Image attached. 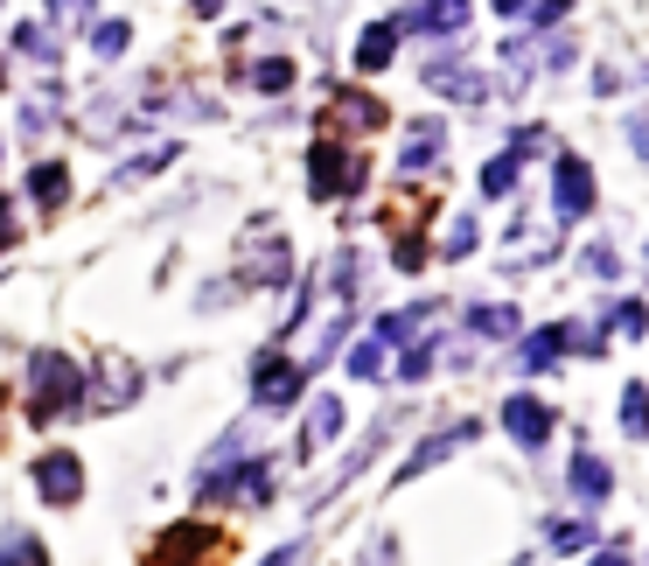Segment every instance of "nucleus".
Instances as JSON below:
<instances>
[{
    "mask_svg": "<svg viewBox=\"0 0 649 566\" xmlns=\"http://www.w3.org/2000/svg\"><path fill=\"white\" fill-rule=\"evenodd\" d=\"M252 85H258V91H287V85H294V64H287V57L252 64Z\"/></svg>",
    "mask_w": 649,
    "mask_h": 566,
    "instance_id": "obj_23",
    "label": "nucleus"
},
{
    "mask_svg": "<svg viewBox=\"0 0 649 566\" xmlns=\"http://www.w3.org/2000/svg\"><path fill=\"white\" fill-rule=\"evenodd\" d=\"M63 189H70V168H63V162H42V168H36V203H42V211H57Z\"/></svg>",
    "mask_w": 649,
    "mask_h": 566,
    "instance_id": "obj_18",
    "label": "nucleus"
},
{
    "mask_svg": "<svg viewBox=\"0 0 649 566\" xmlns=\"http://www.w3.org/2000/svg\"><path fill=\"white\" fill-rule=\"evenodd\" d=\"M307 175H315L307 189L328 203V196H350V189L363 183V162H356V154H343L335 140H315V154H307Z\"/></svg>",
    "mask_w": 649,
    "mask_h": 566,
    "instance_id": "obj_5",
    "label": "nucleus"
},
{
    "mask_svg": "<svg viewBox=\"0 0 649 566\" xmlns=\"http://www.w3.org/2000/svg\"><path fill=\"white\" fill-rule=\"evenodd\" d=\"M601 329H614V336H649V308L642 301H614Z\"/></svg>",
    "mask_w": 649,
    "mask_h": 566,
    "instance_id": "obj_17",
    "label": "nucleus"
},
{
    "mask_svg": "<svg viewBox=\"0 0 649 566\" xmlns=\"http://www.w3.org/2000/svg\"><path fill=\"white\" fill-rule=\"evenodd\" d=\"M70 8H77V0H49V14H57V21H63V14H70Z\"/></svg>",
    "mask_w": 649,
    "mask_h": 566,
    "instance_id": "obj_32",
    "label": "nucleus"
},
{
    "mask_svg": "<svg viewBox=\"0 0 649 566\" xmlns=\"http://www.w3.org/2000/svg\"><path fill=\"white\" fill-rule=\"evenodd\" d=\"M426 371H433V343H412V350L399 357V378L412 384V378H426Z\"/></svg>",
    "mask_w": 649,
    "mask_h": 566,
    "instance_id": "obj_25",
    "label": "nucleus"
},
{
    "mask_svg": "<svg viewBox=\"0 0 649 566\" xmlns=\"http://www.w3.org/2000/svg\"><path fill=\"white\" fill-rule=\"evenodd\" d=\"M475 336H517V308H475Z\"/></svg>",
    "mask_w": 649,
    "mask_h": 566,
    "instance_id": "obj_22",
    "label": "nucleus"
},
{
    "mask_svg": "<svg viewBox=\"0 0 649 566\" xmlns=\"http://www.w3.org/2000/svg\"><path fill=\"white\" fill-rule=\"evenodd\" d=\"M552 546H559V553H587V546H593V518H566V525H552Z\"/></svg>",
    "mask_w": 649,
    "mask_h": 566,
    "instance_id": "obj_21",
    "label": "nucleus"
},
{
    "mask_svg": "<svg viewBox=\"0 0 649 566\" xmlns=\"http://www.w3.org/2000/svg\"><path fill=\"white\" fill-rule=\"evenodd\" d=\"M224 8V0H196V14H217Z\"/></svg>",
    "mask_w": 649,
    "mask_h": 566,
    "instance_id": "obj_34",
    "label": "nucleus"
},
{
    "mask_svg": "<svg viewBox=\"0 0 649 566\" xmlns=\"http://www.w3.org/2000/svg\"><path fill=\"white\" fill-rule=\"evenodd\" d=\"M426 85H433L440 98H461V106H482V98H489V77L461 70V64H440V70H426Z\"/></svg>",
    "mask_w": 649,
    "mask_h": 566,
    "instance_id": "obj_10",
    "label": "nucleus"
},
{
    "mask_svg": "<svg viewBox=\"0 0 649 566\" xmlns=\"http://www.w3.org/2000/svg\"><path fill=\"white\" fill-rule=\"evenodd\" d=\"M328 119L350 126V134H377V126H384V106H377V98H363V91H335Z\"/></svg>",
    "mask_w": 649,
    "mask_h": 566,
    "instance_id": "obj_11",
    "label": "nucleus"
},
{
    "mask_svg": "<svg viewBox=\"0 0 649 566\" xmlns=\"http://www.w3.org/2000/svg\"><path fill=\"white\" fill-rule=\"evenodd\" d=\"M503 433H510L524 455H538V448L559 433V413H552L538 392H517V399H503Z\"/></svg>",
    "mask_w": 649,
    "mask_h": 566,
    "instance_id": "obj_2",
    "label": "nucleus"
},
{
    "mask_svg": "<svg viewBox=\"0 0 649 566\" xmlns=\"http://www.w3.org/2000/svg\"><path fill=\"white\" fill-rule=\"evenodd\" d=\"M36 482H42L49 504H77V497H85V469H77V455H42L36 461Z\"/></svg>",
    "mask_w": 649,
    "mask_h": 566,
    "instance_id": "obj_7",
    "label": "nucleus"
},
{
    "mask_svg": "<svg viewBox=\"0 0 649 566\" xmlns=\"http://www.w3.org/2000/svg\"><path fill=\"white\" fill-rule=\"evenodd\" d=\"M587 273H601V280H608V273H614V252H608V245H593V252H587Z\"/></svg>",
    "mask_w": 649,
    "mask_h": 566,
    "instance_id": "obj_28",
    "label": "nucleus"
},
{
    "mask_svg": "<svg viewBox=\"0 0 649 566\" xmlns=\"http://www.w3.org/2000/svg\"><path fill=\"white\" fill-rule=\"evenodd\" d=\"M91 42H98V57H119V49L134 42V29H126V21H106V29H98Z\"/></svg>",
    "mask_w": 649,
    "mask_h": 566,
    "instance_id": "obj_26",
    "label": "nucleus"
},
{
    "mask_svg": "<svg viewBox=\"0 0 649 566\" xmlns=\"http://www.w3.org/2000/svg\"><path fill=\"white\" fill-rule=\"evenodd\" d=\"M517 168H524V154H517V147L496 154V162L482 168V196H510V189H517Z\"/></svg>",
    "mask_w": 649,
    "mask_h": 566,
    "instance_id": "obj_16",
    "label": "nucleus"
},
{
    "mask_svg": "<svg viewBox=\"0 0 649 566\" xmlns=\"http://www.w3.org/2000/svg\"><path fill=\"white\" fill-rule=\"evenodd\" d=\"M629 147H636L642 162H649V119H629Z\"/></svg>",
    "mask_w": 649,
    "mask_h": 566,
    "instance_id": "obj_29",
    "label": "nucleus"
},
{
    "mask_svg": "<svg viewBox=\"0 0 649 566\" xmlns=\"http://www.w3.org/2000/svg\"><path fill=\"white\" fill-rule=\"evenodd\" d=\"M440 252H448V260H469V252H475V217H454V231H448Z\"/></svg>",
    "mask_w": 649,
    "mask_h": 566,
    "instance_id": "obj_24",
    "label": "nucleus"
},
{
    "mask_svg": "<svg viewBox=\"0 0 649 566\" xmlns=\"http://www.w3.org/2000/svg\"><path fill=\"white\" fill-rule=\"evenodd\" d=\"M0 566H49V553L36 546L29 531H8V538H0Z\"/></svg>",
    "mask_w": 649,
    "mask_h": 566,
    "instance_id": "obj_19",
    "label": "nucleus"
},
{
    "mask_svg": "<svg viewBox=\"0 0 649 566\" xmlns=\"http://www.w3.org/2000/svg\"><path fill=\"white\" fill-rule=\"evenodd\" d=\"M0 399H8V384H0Z\"/></svg>",
    "mask_w": 649,
    "mask_h": 566,
    "instance_id": "obj_35",
    "label": "nucleus"
},
{
    "mask_svg": "<svg viewBox=\"0 0 649 566\" xmlns=\"http://www.w3.org/2000/svg\"><path fill=\"white\" fill-rule=\"evenodd\" d=\"M350 378H384V336H363L350 350Z\"/></svg>",
    "mask_w": 649,
    "mask_h": 566,
    "instance_id": "obj_20",
    "label": "nucleus"
},
{
    "mask_svg": "<svg viewBox=\"0 0 649 566\" xmlns=\"http://www.w3.org/2000/svg\"><path fill=\"white\" fill-rule=\"evenodd\" d=\"M566 482H573V497H580L587 510H601V504L614 497V469H608V461L593 455V448H580V455H573V476H566Z\"/></svg>",
    "mask_w": 649,
    "mask_h": 566,
    "instance_id": "obj_6",
    "label": "nucleus"
},
{
    "mask_svg": "<svg viewBox=\"0 0 649 566\" xmlns=\"http://www.w3.org/2000/svg\"><path fill=\"white\" fill-rule=\"evenodd\" d=\"M392 49H399V21H377V29H363V42H356V70H384V64H392Z\"/></svg>",
    "mask_w": 649,
    "mask_h": 566,
    "instance_id": "obj_14",
    "label": "nucleus"
},
{
    "mask_svg": "<svg viewBox=\"0 0 649 566\" xmlns=\"http://www.w3.org/2000/svg\"><path fill=\"white\" fill-rule=\"evenodd\" d=\"M496 14H524V0H496Z\"/></svg>",
    "mask_w": 649,
    "mask_h": 566,
    "instance_id": "obj_33",
    "label": "nucleus"
},
{
    "mask_svg": "<svg viewBox=\"0 0 649 566\" xmlns=\"http://www.w3.org/2000/svg\"><path fill=\"white\" fill-rule=\"evenodd\" d=\"M0 245H14V211L0 203Z\"/></svg>",
    "mask_w": 649,
    "mask_h": 566,
    "instance_id": "obj_31",
    "label": "nucleus"
},
{
    "mask_svg": "<svg viewBox=\"0 0 649 566\" xmlns=\"http://www.w3.org/2000/svg\"><path fill=\"white\" fill-rule=\"evenodd\" d=\"M363 566H371V559H363Z\"/></svg>",
    "mask_w": 649,
    "mask_h": 566,
    "instance_id": "obj_36",
    "label": "nucleus"
},
{
    "mask_svg": "<svg viewBox=\"0 0 649 566\" xmlns=\"http://www.w3.org/2000/svg\"><path fill=\"white\" fill-rule=\"evenodd\" d=\"M566 14H573V0H544V8H538L531 21H538V29H559V21H566Z\"/></svg>",
    "mask_w": 649,
    "mask_h": 566,
    "instance_id": "obj_27",
    "label": "nucleus"
},
{
    "mask_svg": "<svg viewBox=\"0 0 649 566\" xmlns=\"http://www.w3.org/2000/svg\"><path fill=\"white\" fill-rule=\"evenodd\" d=\"M475 420H461V427H448V433H433V441H420V448H412V461H405V469H399V482H412V476H420V469H433V461L440 455H454L461 441H475Z\"/></svg>",
    "mask_w": 649,
    "mask_h": 566,
    "instance_id": "obj_9",
    "label": "nucleus"
},
{
    "mask_svg": "<svg viewBox=\"0 0 649 566\" xmlns=\"http://www.w3.org/2000/svg\"><path fill=\"white\" fill-rule=\"evenodd\" d=\"M587 566H636V559H629V553H621V546H608V553H593Z\"/></svg>",
    "mask_w": 649,
    "mask_h": 566,
    "instance_id": "obj_30",
    "label": "nucleus"
},
{
    "mask_svg": "<svg viewBox=\"0 0 649 566\" xmlns=\"http://www.w3.org/2000/svg\"><path fill=\"white\" fill-rule=\"evenodd\" d=\"M335 433H343V399H315V413L301 427V455H322Z\"/></svg>",
    "mask_w": 649,
    "mask_h": 566,
    "instance_id": "obj_12",
    "label": "nucleus"
},
{
    "mask_svg": "<svg viewBox=\"0 0 649 566\" xmlns=\"http://www.w3.org/2000/svg\"><path fill=\"white\" fill-rule=\"evenodd\" d=\"M77 406V364L63 350H42L36 357V392H29V420H57Z\"/></svg>",
    "mask_w": 649,
    "mask_h": 566,
    "instance_id": "obj_1",
    "label": "nucleus"
},
{
    "mask_svg": "<svg viewBox=\"0 0 649 566\" xmlns=\"http://www.w3.org/2000/svg\"><path fill=\"white\" fill-rule=\"evenodd\" d=\"M440 147H448V126H440V119H420V126L405 134V147H399V175L433 168V162H440Z\"/></svg>",
    "mask_w": 649,
    "mask_h": 566,
    "instance_id": "obj_8",
    "label": "nucleus"
},
{
    "mask_svg": "<svg viewBox=\"0 0 649 566\" xmlns=\"http://www.w3.org/2000/svg\"><path fill=\"white\" fill-rule=\"evenodd\" d=\"M559 357H566V329L552 322V329H538V336H524V350H517V364H524V371H552Z\"/></svg>",
    "mask_w": 649,
    "mask_h": 566,
    "instance_id": "obj_13",
    "label": "nucleus"
},
{
    "mask_svg": "<svg viewBox=\"0 0 649 566\" xmlns=\"http://www.w3.org/2000/svg\"><path fill=\"white\" fill-rule=\"evenodd\" d=\"M552 211H559V224H580L593 211V168L580 154H559L552 162Z\"/></svg>",
    "mask_w": 649,
    "mask_h": 566,
    "instance_id": "obj_4",
    "label": "nucleus"
},
{
    "mask_svg": "<svg viewBox=\"0 0 649 566\" xmlns=\"http://www.w3.org/2000/svg\"><path fill=\"white\" fill-rule=\"evenodd\" d=\"M301 364H287V357H279V350H266V357H258V364H252V399H258V413H287V406L301 399Z\"/></svg>",
    "mask_w": 649,
    "mask_h": 566,
    "instance_id": "obj_3",
    "label": "nucleus"
},
{
    "mask_svg": "<svg viewBox=\"0 0 649 566\" xmlns=\"http://www.w3.org/2000/svg\"><path fill=\"white\" fill-rule=\"evenodd\" d=\"M621 433H629V441H649V384H629V392H621Z\"/></svg>",
    "mask_w": 649,
    "mask_h": 566,
    "instance_id": "obj_15",
    "label": "nucleus"
}]
</instances>
